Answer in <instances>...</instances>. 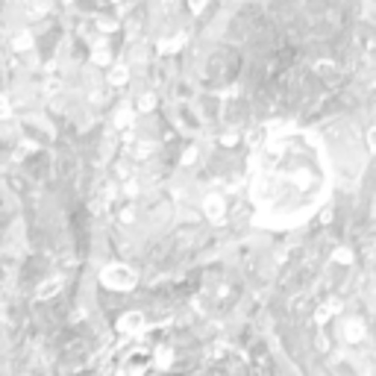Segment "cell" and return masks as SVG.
Segmentation results:
<instances>
[{"label": "cell", "instance_id": "obj_1", "mask_svg": "<svg viewBox=\"0 0 376 376\" xmlns=\"http://www.w3.org/2000/svg\"><path fill=\"white\" fill-rule=\"evenodd\" d=\"M321 185L324 168L303 135L274 138L256 162L253 194L268 215L276 218L303 215L321 197Z\"/></svg>", "mask_w": 376, "mask_h": 376}]
</instances>
